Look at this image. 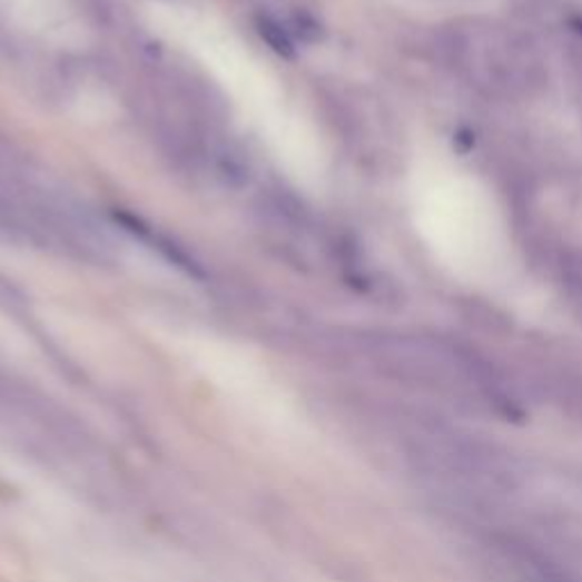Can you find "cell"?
I'll list each match as a JSON object with an SVG mask.
<instances>
[]
</instances>
